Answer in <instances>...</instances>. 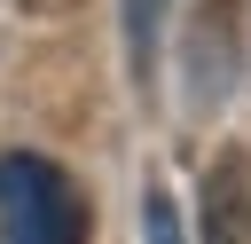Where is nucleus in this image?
<instances>
[{
    "label": "nucleus",
    "mask_w": 251,
    "mask_h": 244,
    "mask_svg": "<svg viewBox=\"0 0 251 244\" xmlns=\"http://www.w3.org/2000/svg\"><path fill=\"white\" fill-rule=\"evenodd\" d=\"M141 244H180V220H173V197L149 181L141 189Z\"/></svg>",
    "instance_id": "5"
},
{
    "label": "nucleus",
    "mask_w": 251,
    "mask_h": 244,
    "mask_svg": "<svg viewBox=\"0 0 251 244\" xmlns=\"http://www.w3.org/2000/svg\"><path fill=\"white\" fill-rule=\"evenodd\" d=\"M196 244H251V150H243V142L212 150V165H204Z\"/></svg>",
    "instance_id": "2"
},
{
    "label": "nucleus",
    "mask_w": 251,
    "mask_h": 244,
    "mask_svg": "<svg viewBox=\"0 0 251 244\" xmlns=\"http://www.w3.org/2000/svg\"><path fill=\"white\" fill-rule=\"evenodd\" d=\"M165 8H173V0H126V55H133V79H149V63H157Z\"/></svg>",
    "instance_id": "4"
},
{
    "label": "nucleus",
    "mask_w": 251,
    "mask_h": 244,
    "mask_svg": "<svg viewBox=\"0 0 251 244\" xmlns=\"http://www.w3.org/2000/svg\"><path fill=\"white\" fill-rule=\"evenodd\" d=\"M235 71V0H212L196 24H188V102L220 94Z\"/></svg>",
    "instance_id": "3"
},
{
    "label": "nucleus",
    "mask_w": 251,
    "mask_h": 244,
    "mask_svg": "<svg viewBox=\"0 0 251 244\" xmlns=\"http://www.w3.org/2000/svg\"><path fill=\"white\" fill-rule=\"evenodd\" d=\"M0 244H86V197L39 150L0 157Z\"/></svg>",
    "instance_id": "1"
}]
</instances>
